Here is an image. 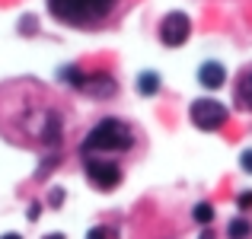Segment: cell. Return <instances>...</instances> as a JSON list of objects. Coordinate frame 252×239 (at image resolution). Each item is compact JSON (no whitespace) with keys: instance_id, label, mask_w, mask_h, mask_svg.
Masks as SVG:
<instances>
[{"instance_id":"e0dca14e","label":"cell","mask_w":252,"mask_h":239,"mask_svg":"<svg viewBox=\"0 0 252 239\" xmlns=\"http://www.w3.org/2000/svg\"><path fill=\"white\" fill-rule=\"evenodd\" d=\"M0 239H23L19 233H6V236H0Z\"/></svg>"},{"instance_id":"6da1fadb","label":"cell","mask_w":252,"mask_h":239,"mask_svg":"<svg viewBox=\"0 0 252 239\" xmlns=\"http://www.w3.org/2000/svg\"><path fill=\"white\" fill-rule=\"evenodd\" d=\"M131 144H134V134H131L128 124L118 121V118H105L86 134L83 153H93V150H128Z\"/></svg>"},{"instance_id":"5bb4252c","label":"cell","mask_w":252,"mask_h":239,"mask_svg":"<svg viewBox=\"0 0 252 239\" xmlns=\"http://www.w3.org/2000/svg\"><path fill=\"white\" fill-rule=\"evenodd\" d=\"M240 166H243L246 172H252V150H246V153L240 156Z\"/></svg>"},{"instance_id":"277c9868","label":"cell","mask_w":252,"mask_h":239,"mask_svg":"<svg viewBox=\"0 0 252 239\" xmlns=\"http://www.w3.org/2000/svg\"><path fill=\"white\" fill-rule=\"evenodd\" d=\"M86 176H90V182L96 185V188H102V191L115 188V185L122 182V169H118L115 163H109V159H86Z\"/></svg>"},{"instance_id":"ba28073f","label":"cell","mask_w":252,"mask_h":239,"mask_svg":"<svg viewBox=\"0 0 252 239\" xmlns=\"http://www.w3.org/2000/svg\"><path fill=\"white\" fill-rule=\"evenodd\" d=\"M236 99H240L243 109H252V70L240 77V86H236Z\"/></svg>"},{"instance_id":"2e32d148","label":"cell","mask_w":252,"mask_h":239,"mask_svg":"<svg viewBox=\"0 0 252 239\" xmlns=\"http://www.w3.org/2000/svg\"><path fill=\"white\" fill-rule=\"evenodd\" d=\"M38 214H42V208H38V204H29V220H35Z\"/></svg>"},{"instance_id":"7c38bea8","label":"cell","mask_w":252,"mask_h":239,"mask_svg":"<svg viewBox=\"0 0 252 239\" xmlns=\"http://www.w3.org/2000/svg\"><path fill=\"white\" fill-rule=\"evenodd\" d=\"M86 239H118V233L112 227H93L90 233H86Z\"/></svg>"},{"instance_id":"3957f363","label":"cell","mask_w":252,"mask_h":239,"mask_svg":"<svg viewBox=\"0 0 252 239\" xmlns=\"http://www.w3.org/2000/svg\"><path fill=\"white\" fill-rule=\"evenodd\" d=\"M189 115H191V124L201 128V131H217L227 121V109L217 99H198V102H191Z\"/></svg>"},{"instance_id":"52a82bcc","label":"cell","mask_w":252,"mask_h":239,"mask_svg":"<svg viewBox=\"0 0 252 239\" xmlns=\"http://www.w3.org/2000/svg\"><path fill=\"white\" fill-rule=\"evenodd\" d=\"M83 90L90 92V96H99V99H105V96H112V92H115V80H112L109 74H96V77H86Z\"/></svg>"},{"instance_id":"8fae6325","label":"cell","mask_w":252,"mask_h":239,"mask_svg":"<svg viewBox=\"0 0 252 239\" xmlns=\"http://www.w3.org/2000/svg\"><path fill=\"white\" fill-rule=\"evenodd\" d=\"M191 217H195L198 223H211V220H214V208H211L208 201H201V204H195V210H191Z\"/></svg>"},{"instance_id":"5b68a950","label":"cell","mask_w":252,"mask_h":239,"mask_svg":"<svg viewBox=\"0 0 252 239\" xmlns=\"http://www.w3.org/2000/svg\"><path fill=\"white\" fill-rule=\"evenodd\" d=\"M189 32H191V23H189L185 13H169V16L160 23V38H163V45H169V48L185 45Z\"/></svg>"},{"instance_id":"4fadbf2b","label":"cell","mask_w":252,"mask_h":239,"mask_svg":"<svg viewBox=\"0 0 252 239\" xmlns=\"http://www.w3.org/2000/svg\"><path fill=\"white\" fill-rule=\"evenodd\" d=\"M236 204H240V210H246V208H252V191H243V195L236 198Z\"/></svg>"},{"instance_id":"8992f818","label":"cell","mask_w":252,"mask_h":239,"mask_svg":"<svg viewBox=\"0 0 252 239\" xmlns=\"http://www.w3.org/2000/svg\"><path fill=\"white\" fill-rule=\"evenodd\" d=\"M198 80H201V86H208V90H220L223 80H227V70H223V64L208 61V64L198 67Z\"/></svg>"},{"instance_id":"30bf717a","label":"cell","mask_w":252,"mask_h":239,"mask_svg":"<svg viewBox=\"0 0 252 239\" xmlns=\"http://www.w3.org/2000/svg\"><path fill=\"white\" fill-rule=\"evenodd\" d=\"M227 236H230V239H249V236H252V223L246 220V217H236V220H230Z\"/></svg>"},{"instance_id":"9c48e42d","label":"cell","mask_w":252,"mask_h":239,"mask_svg":"<svg viewBox=\"0 0 252 239\" xmlns=\"http://www.w3.org/2000/svg\"><path fill=\"white\" fill-rule=\"evenodd\" d=\"M157 90H160V77H157L154 70H147V74L137 77V92H141V96H154Z\"/></svg>"},{"instance_id":"7a4b0ae2","label":"cell","mask_w":252,"mask_h":239,"mask_svg":"<svg viewBox=\"0 0 252 239\" xmlns=\"http://www.w3.org/2000/svg\"><path fill=\"white\" fill-rule=\"evenodd\" d=\"M115 6V0H48V10L55 13L64 23H93V19H102L105 13Z\"/></svg>"},{"instance_id":"9a60e30c","label":"cell","mask_w":252,"mask_h":239,"mask_svg":"<svg viewBox=\"0 0 252 239\" xmlns=\"http://www.w3.org/2000/svg\"><path fill=\"white\" fill-rule=\"evenodd\" d=\"M48 201H51V204H55V208H58V204L64 201V191H61V188H55V191H51V198H48Z\"/></svg>"},{"instance_id":"d6986e66","label":"cell","mask_w":252,"mask_h":239,"mask_svg":"<svg viewBox=\"0 0 252 239\" xmlns=\"http://www.w3.org/2000/svg\"><path fill=\"white\" fill-rule=\"evenodd\" d=\"M45 239H64V236H61V233H48Z\"/></svg>"},{"instance_id":"ac0fdd59","label":"cell","mask_w":252,"mask_h":239,"mask_svg":"<svg viewBox=\"0 0 252 239\" xmlns=\"http://www.w3.org/2000/svg\"><path fill=\"white\" fill-rule=\"evenodd\" d=\"M198 239H214V233H208V230H204V233H201V236H198Z\"/></svg>"}]
</instances>
